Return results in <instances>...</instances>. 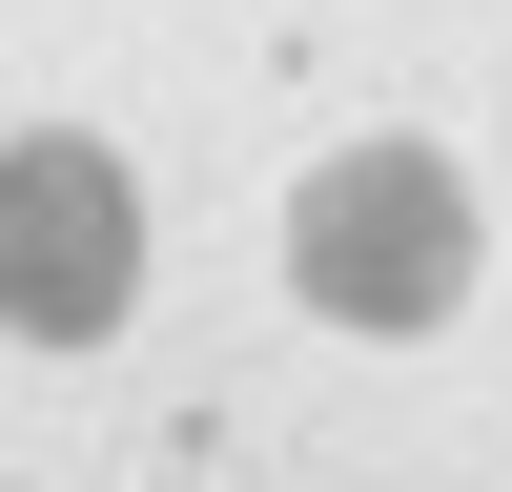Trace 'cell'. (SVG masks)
I'll use <instances>...</instances> for the list:
<instances>
[{"label": "cell", "mask_w": 512, "mask_h": 492, "mask_svg": "<svg viewBox=\"0 0 512 492\" xmlns=\"http://www.w3.org/2000/svg\"><path fill=\"white\" fill-rule=\"evenodd\" d=\"M287 287H308L328 328H369V349L451 328V308H472V185H451V144H349V164H308Z\"/></svg>", "instance_id": "obj_1"}, {"label": "cell", "mask_w": 512, "mask_h": 492, "mask_svg": "<svg viewBox=\"0 0 512 492\" xmlns=\"http://www.w3.org/2000/svg\"><path fill=\"white\" fill-rule=\"evenodd\" d=\"M123 308H144V185H123V144L21 123L0 144V328L21 349H103Z\"/></svg>", "instance_id": "obj_2"}]
</instances>
